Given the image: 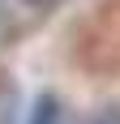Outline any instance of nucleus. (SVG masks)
Here are the masks:
<instances>
[{
  "label": "nucleus",
  "mask_w": 120,
  "mask_h": 124,
  "mask_svg": "<svg viewBox=\"0 0 120 124\" xmlns=\"http://www.w3.org/2000/svg\"><path fill=\"white\" fill-rule=\"evenodd\" d=\"M30 124H56V99H39V107H34V120Z\"/></svg>",
  "instance_id": "obj_1"
},
{
  "label": "nucleus",
  "mask_w": 120,
  "mask_h": 124,
  "mask_svg": "<svg viewBox=\"0 0 120 124\" xmlns=\"http://www.w3.org/2000/svg\"><path fill=\"white\" fill-rule=\"evenodd\" d=\"M90 124H120V107H107V111H99Z\"/></svg>",
  "instance_id": "obj_2"
}]
</instances>
